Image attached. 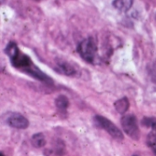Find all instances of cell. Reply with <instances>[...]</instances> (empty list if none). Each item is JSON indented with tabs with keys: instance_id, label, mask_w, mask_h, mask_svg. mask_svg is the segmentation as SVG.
<instances>
[{
	"instance_id": "1",
	"label": "cell",
	"mask_w": 156,
	"mask_h": 156,
	"mask_svg": "<svg viewBox=\"0 0 156 156\" xmlns=\"http://www.w3.org/2000/svg\"><path fill=\"white\" fill-rule=\"evenodd\" d=\"M80 56L87 62L93 63L97 53V45L93 37H88L82 40L78 46Z\"/></svg>"
},
{
	"instance_id": "2",
	"label": "cell",
	"mask_w": 156,
	"mask_h": 156,
	"mask_svg": "<svg viewBox=\"0 0 156 156\" xmlns=\"http://www.w3.org/2000/svg\"><path fill=\"white\" fill-rule=\"evenodd\" d=\"M93 120H94V123L97 127L106 131L114 139H116V140L123 139V134L121 132V130L112 122H111L107 118L101 116V115H96V116H94Z\"/></svg>"
},
{
	"instance_id": "3",
	"label": "cell",
	"mask_w": 156,
	"mask_h": 156,
	"mask_svg": "<svg viewBox=\"0 0 156 156\" xmlns=\"http://www.w3.org/2000/svg\"><path fill=\"white\" fill-rule=\"evenodd\" d=\"M121 123H122L123 131L128 136H130L131 138L134 140H138L140 138V131L138 127V122L134 115H132V114L124 115L121 120Z\"/></svg>"
},
{
	"instance_id": "4",
	"label": "cell",
	"mask_w": 156,
	"mask_h": 156,
	"mask_svg": "<svg viewBox=\"0 0 156 156\" xmlns=\"http://www.w3.org/2000/svg\"><path fill=\"white\" fill-rule=\"evenodd\" d=\"M6 122L9 126L16 128V129H20V130H24L27 129L29 125V122L27 121V119L23 116L20 113H11L7 119H6Z\"/></svg>"
},
{
	"instance_id": "5",
	"label": "cell",
	"mask_w": 156,
	"mask_h": 156,
	"mask_svg": "<svg viewBox=\"0 0 156 156\" xmlns=\"http://www.w3.org/2000/svg\"><path fill=\"white\" fill-rule=\"evenodd\" d=\"M112 5L116 9L120 11L127 12L132 8L133 5V0H114Z\"/></svg>"
},
{
	"instance_id": "6",
	"label": "cell",
	"mask_w": 156,
	"mask_h": 156,
	"mask_svg": "<svg viewBox=\"0 0 156 156\" xmlns=\"http://www.w3.org/2000/svg\"><path fill=\"white\" fill-rule=\"evenodd\" d=\"M58 70L61 72L62 74H65L67 76H72L75 75L76 69L69 63L67 62H60L58 65Z\"/></svg>"
},
{
	"instance_id": "7",
	"label": "cell",
	"mask_w": 156,
	"mask_h": 156,
	"mask_svg": "<svg viewBox=\"0 0 156 156\" xmlns=\"http://www.w3.org/2000/svg\"><path fill=\"white\" fill-rule=\"evenodd\" d=\"M114 107H115V110L119 112V113H125L129 107H130V102L128 101L127 98H122L119 101H117L115 103H114Z\"/></svg>"
},
{
	"instance_id": "8",
	"label": "cell",
	"mask_w": 156,
	"mask_h": 156,
	"mask_svg": "<svg viewBox=\"0 0 156 156\" xmlns=\"http://www.w3.org/2000/svg\"><path fill=\"white\" fill-rule=\"evenodd\" d=\"M31 144L36 148H41L46 144V139L43 133H36L31 138Z\"/></svg>"
},
{
	"instance_id": "9",
	"label": "cell",
	"mask_w": 156,
	"mask_h": 156,
	"mask_svg": "<svg viewBox=\"0 0 156 156\" xmlns=\"http://www.w3.org/2000/svg\"><path fill=\"white\" fill-rule=\"evenodd\" d=\"M55 104L56 107L59 110V111H66L69 105V99L64 96V95H59L56 101H55Z\"/></svg>"
},
{
	"instance_id": "10",
	"label": "cell",
	"mask_w": 156,
	"mask_h": 156,
	"mask_svg": "<svg viewBox=\"0 0 156 156\" xmlns=\"http://www.w3.org/2000/svg\"><path fill=\"white\" fill-rule=\"evenodd\" d=\"M143 125L150 127L153 130H156V117H145L142 121Z\"/></svg>"
},
{
	"instance_id": "11",
	"label": "cell",
	"mask_w": 156,
	"mask_h": 156,
	"mask_svg": "<svg viewBox=\"0 0 156 156\" xmlns=\"http://www.w3.org/2000/svg\"><path fill=\"white\" fill-rule=\"evenodd\" d=\"M150 76H151L152 80L154 83H156V61H154V64L151 66V69H150Z\"/></svg>"
},
{
	"instance_id": "12",
	"label": "cell",
	"mask_w": 156,
	"mask_h": 156,
	"mask_svg": "<svg viewBox=\"0 0 156 156\" xmlns=\"http://www.w3.org/2000/svg\"><path fill=\"white\" fill-rule=\"evenodd\" d=\"M153 149L154 150V152H155V153H156V145H155V146H154V148H153Z\"/></svg>"
},
{
	"instance_id": "13",
	"label": "cell",
	"mask_w": 156,
	"mask_h": 156,
	"mask_svg": "<svg viewBox=\"0 0 156 156\" xmlns=\"http://www.w3.org/2000/svg\"><path fill=\"white\" fill-rule=\"evenodd\" d=\"M1 156H5V155H4V154H3V153H1Z\"/></svg>"
},
{
	"instance_id": "14",
	"label": "cell",
	"mask_w": 156,
	"mask_h": 156,
	"mask_svg": "<svg viewBox=\"0 0 156 156\" xmlns=\"http://www.w3.org/2000/svg\"><path fill=\"white\" fill-rule=\"evenodd\" d=\"M133 156H136V155H133Z\"/></svg>"
},
{
	"instance_id": "15",
	"label": "cell",
	"mask_w": 156,
	"mask_h": 156,
	"mask_svg": "<svg viewBox=\"0 0 156 156\" xmlns=\"http://www.w3.org/2000/svg\"><path fill=\"white\" fill-rule=\"evenodd\" d=\"M155 17H156V15H155Z\"/></svg>"
}]
</instances>
